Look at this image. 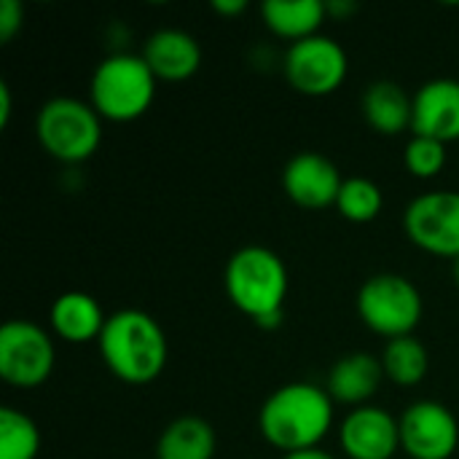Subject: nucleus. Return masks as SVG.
Masks as SVG:
<instances>
[{"mask_svg":"<svg viewBox=\"0 0 459 459\" xmlns=\"http://www.w3.org/2000/svg\"><path fill=\"white\" fill-rule=\"evenodd\" d=\"M333 425V398L312 382H293L266 398L258 428L266 444L293 455L317 449Z\"/></svg>","mask_w":459,"mask_h":459,"instance_id":"obj_1","label":"nucleus"},{"mask_svg":"<svg viewBox=\"0 0 459 459\" xmlns=\"http://www.w3.org/2000/svg\"><path fill=\"white\" fill-rule=\"evenodd\" d=\"M105 366L126 385H148L167 366V336L143 309H121L108 317L100 339Z\"/></svg>","mask_w":459,"mask_h":459,"instance_id":"obj_2","label":"nucleus"},{"mask_svg":"<svg viewBox=\"0 0 459 459\" xmlns=\"http://www.w3.org/2000/svg\"><path fill=\"white\" fill-rule=\"evenodd\" d=\"M226 293L231 304L261 320L272 312H282V301L288 296V269L282 258L261 245H247L237 250L226 264Z\"/></svg>","mask_w":459,"mask_h":459,"instance_id":"obj_3","label":"nucleus"},{"mask_svg":"<svg viewBox=\"0 0 459 459\" xmlns=\"http://www.w3.org/2000/svg\"><path fill=\"white\" fill-rule=\"evenodd\" d=\"M91 108L110 121L140 118L156 97V75L143 54H110L91 75Z\"/></svg>","mask_w":459,"mask_h":459,"instance_id":"obj_4","label":"nucleus"},{"mask_svg":"<svg viewBox=\"0 0 459 459\" xmlns=\"http://www.w3.org/2000/svg\"><path fill=\"white\" fill-rule=\"evenodd\" d=\"M102 116L78 97H54L35 116L38 143L48 156L65 164H81L94 156L102 140Z\"/></svg>","mask_w":459,"mask_h":459,"instance_id":"obj_5","label":"nucleus"},{"mask_svg":"<svg viewBox=\"0 0 459 459\" xmlns=\"http://www.w3.org/2000/svg\"><path fill=\"white\" fill-rule=\"evenodd\" d=\"M360 320L385 339L411 336L422 320V296L403 274H374L358 290Z\"/></svg>","mask_w":459,"mask_h":459,"instance_id":"obj_6","label":"nucleus"},{"mask_svg":"<svg viewBox=\"0 0 459 459\" xmlns=\"http://www.w3.org/2000/svg\"><path fill=\"white\" fill-rule=\"evenodd\" d=\"M51 336L32 320H8L0 328V377L11 387H40L54 371Z\"/></svg>","mask_w":459,"mask_h":459,"instance_id":"obj_7","label":"nucleus"},{"mask_svg":"<svg viewBox=\"0 0 459 459\" xmlns=\"http://www.w3.org/2000/svg\"><path fill=\"white\" fill-rule=\"evenodd\" d=\"M282 70L288 83L309 97L333 94L350 70L347 51L328 35H312L299 43H290L282 59Z\"/></svg>","mask_w":459,"mask_h":459,"instance_id":"obj_8","label":"nucleus"},{"mask_svg":"<svg viewBox=\"0 0 459 459\" xmlns=\"http://www.w3.org/2000/svg\"><path fill=\"white\" fill-rule=\"evenodd\" d=\"M406 237L425 253L459 258V191H430L403 212Z\"/></svg>","mask_w":459,"mask_h":459,"instance_id":"obj_9","label":"nucleus"},{"mask_svg":"<svg viewBox=\"0 0 459 459\" xmlns=\"http://www.w3.org/2000/svg\"><path fill=\"white\" fill-rule=\"evenodd\" d=\"M401 425V449L411 459H449L459 446V425L452 409L438 401L411 403Z\"/></svg>","mask_w":459,"mask_h":459,"instance_id":"obj_10","label":"nucleus"},{"mask_svg":"<svg viewBox=\"0 0 459 459\" xmlns=\"http://www.w3.org/2000/svg\"><path fill=\"white\" fill-rule=\"evenodd\" d=\"M339 441L350 459H393L401 449V425L379 406H360L342 422Z\"/></svg>","mask_w":459,"mask_h":459,"instance_id":"obj_11","label":"nucleus"},{"mask_svg":"<svg viewBox=\"0 0 459 459\" xmlns=\"http://www.w3.org/2000/svg\"><path fill=\"white\" fill-rule=\"evenodd\" d=\"M282 186L299 207L323 210L336 204L344 178L328 156L307 151L288 161L282 172Z\"/></svg>","mask_w":459,"mask_h":459,"instance_id":"obj_12","label":"nucleus"},{"mask_svg":"<svg viewBox=\"0 0 459 459\" xmlns=\"http://www.w3.org/2000/svg\"><path fill=\"white\" fill-rule=\"evenodd\" d=\"M411 132L420 137H433L444 145L459 140L457 78H433L417 89Z\"/></svg>","mask_w":459,"mask_h":459,"instance_id":"obj_13","label":"nucleus"},{"mask_svg":"<svg viewBox=\"0 0 459 459\" xmlns=\"http://www.w3.org/2000/svg\"><path fill=\"white\" fill-rule=\"evenodd\" d=\"M143 59L148 62L156 81L178 83V81L191 78L199 70L202 46L191 32L164 27V30H156L153 35H148V40L143 46Z\"/></svg>","mask_w":459,"mask_h":459,"instance_id":"obj_14","label":"nucleus"},{"mask_svg":"<svg viewBox=\"0 0 459 459\" xmlns=\"http://www.w3.org/2000/svg\"><path fill=\"white\" fill-rule=\"evenodd\" d=\"M382 379H385L382 360H377L374 355H366V352H352L333 363L325 390L336 403L360 409V406H366V401H371L379 393Z\"/></svg>","mask_w":459,"mask_h":459,"instance_id":"obj_15","label":"nucleus"},{"mask_svg":"<svg viewBox=\"0 0 459 459\" xmlns=\"http://www.w3.org/2000/svg\"><path fill=\"white\" fill-rule=\"evenodd\" d=\"M363 116L379 134L395 137L411 129L414 118V97L395 81H374L363 91Z\"/></svg>","mask_w":459,"mask_h":459,"instance_id":"obj_16","label":"nucleus"},{"mask_svg":"<svg viewBox=\"0 0 459 459\" xmlns=\"http://www.w3.org/2000/svg\"><path fill=\"white\" fill-rule=\"evenodd\" d=\"M105 323L108 317L102 315V307L89 293L70 290L51 304V328L56 331V336H62L70 344L100 339Z\"/></svg>","mask_w":459,"mask_h":459,"instance_id":"obj_17","label":"nucleus"},{"mask_svg":"<svg viewBox=\"0 0 459 459\" xmlns=\"http://www.w3.org/2000/svg\"><path fill=\"white\" fill-rule=\"evenodd\" d=\"M215 430L202 417L172 420L156 444V459H212L215 457Z\"/></svg>","mask_w":459,"mask_h":459,"instance_id":"obj_18","label":"nucleus"},{"mask_svg":"<svg viewBox=\"0 0 459 459\" xmlns=\"http://www.w3.org/2000/svg\"><path fill=\"white\" fill-rule=\"evenodd\" d=\"M261 16L274 35L299 43L317 35L328 11L320 0H266L261 5Z\"/></svg>","mask_w":459,"mask_h":459,"instance_id":"obj_19","label":"nucleus"},{"mask_svg":"<svg viewBox=\"0 0 459 459\" xmlns=\"http://www.w3.org/2000/svg\"><path fill=\"white\" fill-rule=\"evenodd\" d=\"M382 368L393 385L414 387L428 377L430 355L417 336H401V339L387 342V347L382 352Z\"/></svg>","mask_w":459,"mask_h":459,"instance_id":"obj_20","label":"nucleus"},{"mask_svg":"<svg viewBox=\"0 0 459 459\" xmlns=\"http://www.w3.org/2000/svg\"><path fill=\"white\" fill-rule=\"evenodd\" d=\"M38 452V425L16 409H0V459H35Z\"/></svg>","mask_w":459,"mask_h":459,"instance_id":"obj_21","label":"nucleus"},{"mask_svg":"<svg viewBox=\"0 0 459 459\" xmlns=\"http://www.w3.org/2000/svg\"><path fill=\"white\" fill-rule=\"evenodd\" d=\"M336 207L352 223H371L382 212L385 196H382V188L374 180H368V178H347L342 191H339Z\"/></svg>","mask_w":459,"mask_h":459,"instance_id":"obj_22","label":"nucleus"},{"mask_svg":"<svg viewBox=\"0 0 459 459\" xmlns=\"http://www.w3.org/2000/svg\"><path fill=\"white\" fill-rule=\"evenodd\" d=\"M406 167L411 175L428 180L436 178L444 167H446V145L433 140V137H420L414 134L406 145V156H403Z\"/></svg>","mask_w":459,"mask_h":459,"instance_id":"obj_23","label":"nucleus"},{"mask_svg":"<svg viewBox=\"0 0 459 459\" xmlns=\"http://www.w3.org/2000/svg\"><path fill=\"white\" fill-rule=\"evenodd\" d=\"M24 24V8L19 0H3L0 3V40L8 43Z\"/></svg>","mask_w":459,"mask_h":459,"instance_id":"obj_24","label":"nucleus"},{"mask_svg":"<svg viewBox=\"0 0 459 459\" xmlns=\"http://www.w3.org/2000/svg\"><path fill=\"white\" fill-rule=\"evenodd\" d=\"M247 8V0H212V11L223 16H237Z\"/></svg>","mask_w":459,"mask_h":459,"instance_id":"obj_25","label":"nucleus"},{"mask_svg":"<svg viewBox=\"0 0 459 459\" xmlns=\"http://www.w3.org/2000/svg\"><path fill=\"white\" fill-rule=\"evenodd\" d=\"M325 11H328V16H352L358 11V3L355 0H331V3H325Z\"/></svg>","mask_w":459,"mask_h":459,"instance_id":"obj_26","label":"nucleus"},{"mask_svg":"<svg viewBox=\"0 0 459 459\" xmlns=\"http://www.w3.org/2000/svg\"><path fill=\"white\" fill-rule=\"evenodd\" d=\"M11 105H13L11 89H8L5 81H0V126H8V121H11Z\"/></svg>","mask_w":459,"mask_h":459,"instance_id":"obj_27","label":"nucleus"},{"mask_svg":"<svg viewBox=\"0 0 459 459\" xmlns=\"http://www.w3.org/2000/svg\"><path fill=\"white\" fill-rule=\"evenodd\" d=\"M282 459H333L323 449H307V452H293V455H282Z\"/></svg>","mask_w":459,"mask_h":459,"instance_id":"obj_28","label":"nucleus"},{"mask_svg":"<svg viewBox=\"0 0 459 459\" xmlns=\"http://www.w3.org/2000/svg\"><path fill=\"white\" fill-rule=\"evenodd\" d=\"M452 272H455V282H457V288H459V258H455V266H452Z\"/></svg>","mask_w":459,"mask_h":459,"instance_id":"obj_29","label":"nucleus"}]
</instances>
